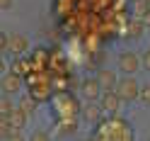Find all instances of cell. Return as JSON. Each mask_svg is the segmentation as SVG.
<instances>
[{"instance_id":"6da1fadb","label":"cell","mask_w":150,"mask_h":141,"mask_svg":"<svg viewBox=\"0 0 150 141\" xmlns=\"http://www.w3.org/2000/svg\"><path fill=\"white\" fill-rule=\"evenodd\" d=\"M116 95L121 97V102H133L138 100V92H140V83L133 76H126V78H119L116 83Z\"/></svg>"},{"instance_id":"7a4b0ae2","label":"cell","mask_w":150,"mask_h":141,"mask_svg":"<svg viewBox=\"0 0 150 141\" xmlns=\"http://www.w3.org/2000/svg\"><path fill=\"white\" fill-rule=\"evenodd\" d=\"M116 68L121 73H126V76H133L136 71L143 68V66H140V56L136 51H121L119 59H116Z\"/></svg>"},{"instance_id":"3957f363","label":"cell","mask_w":150,"mask_h":141,"mask_svg":"<svg viewBox=\"0 0 150 141\" xmlns=\"http://www.w3.org/2000/svg\"><path fill=\"white\" fill-rule=\"evenodd\" d=\"M102 115H104V110H102V105L97 100H85V105L80 107V117H82V122H87V124H99Z\"/></svg>"},{"instance_id":"277c9868","label":"cell","mask_w":150,"mask_h":141,"mask_svg":"<svg viewBox=\"0 0 150 141\" xmlns=\"http://www.w3.org/2000/svg\"><path fill=\"white\" fill-rule=\"evenodd\" d=\"M0 90L5 92V95H15V92H20L22 90V76L20 73H15V71H10V73H3V76H0Z\"/></svg>"},{"instance_id":"5b68a950","label":"cell","mask_w":150,"mask_h":141,"mask_svg":"<svg viewBox=\"0 0 150 141\" xmlns=\"http://www.w3.org/2000/svg\"><path fill=\"white\" fill-rule=\"evenodd\" d=\"M27 49H29V39H27V34H22V32L7 34V51H10L12 56H22Z\"/></svg>"},{"instance_id":"8992f818","label":"cell","mask_w":150,"mask_h":141,"mask_svg":"<svg viewBox=\"0 0 150 141\" xmlns=\"http://www.w3.org/2000/svg\"><path fill=\"white\" fill-rule=\"evenodd\" d=\"M99 105L104 112H109V115H116V112L121 110V97L116 95V90H102V95H99Z\"/></svg>"},{"instance_id":"52a82bcc","label":"cell","mask_w":150,"mask_h":141,"mask_svg":"<svg viewBox=\"0 0 150 141\" xmlns=\"http://www.w3.org/2000/svg\"><path fill=\"white\" fill-rule=\"evenodd\" d=\"M80 95L85 97V100H99V95H102L99 80L97 78H85V80L80 83Z\"/></svg>"},{"instance_id":"ba28073f","label":"cell","mask_w":150,"mask_h":141,"mask_svg":"<svg viewBox=\"0 0 150 141\" xmlns=\"http://www.w3.org/2000/svg\"><path fill=\"white\" fill-rule=\"evenodd\" d=\"M97 80H99L102 90H114L116 83H119V76H116L111 68H102V71L97 73Z\"/></svg>"},{"instance_id":"9c48e42d","label":"cell","mask_w":150,"mask_h":141,"mask_svg":"<svg viewBox=\"0 0 150 141\" xmlns=\"http://www.w3.org/2000/svg\"><path fill=\"white\" fill-rule=\"evenodd\" d=\"M27 119H29V115H27V112H24L20 105H17V107L10 112V122H12L15 129H24V127H27Z\"/></svg>"},{"instance_id":"30bf717a","label":"cell","mask_w":150,"mask_h":141,"mask_svg":"<svg viewBox=\"0 0 150 141\" xmlns=\"http://www.w3.org/2000/svg\"><path fill=\"white\" fill-rule=\"evenodd\" d=\"M143 29H145L143 20H140V17H136V20H133V22L128 24V37H131V39H138V37L143 34Z\"/></svg>"},{"instance_id":"8fae6325","label":"cell","mask_w":150,"mask_h":141,"mask_svg":"<svg viewBox=\"0 0 150 141\" xmlns=\"http://www.w3.org/2000/svg\"><path fill=\"white\" fill-rule=\"evenodd\" d=\"M15 110V102L10 100V95H0V115H5V117H10V112Z\"/></svg>"},{"instance_id":"7c38bea8","label":"cell","mask_w":150,"mask_h":141,"mask_svg":"<svg viewBox=\"0 0 150 141\" xmlns=\"http://www.w3.org/2000/svg\"><path fill=\"white\" fill-rule=\"evenodd\" d=\"M36 105H39V100H36L34 95H32V97H24V100L20 102V107L27 112V115H34V112H36Z\"/></svg>"},{"instance_id":"4fadbf2b","label":"cell","mask_w":150,"mask_h":141,"mask_svg":"<svg viewBox=\"0 0 150 141\" xmlns=\"http://www.w3.org/2000/svg\"><path fill=\"white\" fill-rule=\"evenodd\" d=\"M12 129H15V127H12L10 117L0 115V136H3V139H7V136H10V131H12Z\"/></svg>"},{"instance_id":"5bb4252c","label":"cell","mask_w":150,"mask_h":141,"mask_svg":"<svg viewBox=\"0 0 150 141\" xmlns=\"http://www.w3.org/2000/svg\"><path fill=\"white\" fill-rule=\"evenodd\" d=\"M75 122H65V124H61V129H58V136H70V134H75Z\"/></svg>"},{"instance_id":"9a60e30c","label":"cell","mask_w":150,"mask_h":141,"mask_svg":"<svg viewBox=\"0 0 150 141\" xmlns=\"http://www.w3.org/2000/svg\"><path fill=\"white\" fill-rule=\"evenodd\" d=\"M138 100L143 102V105H148V107H150V83H148V85H140V92H138Z\"/></svg>"},{"instance_id":"2e32d148","label":"cell","mask_w":150,"mask_h":141,"mask_svg":"<svg viewBox=\"0 0 150 141\" xmlns=\"http://www.w3.org/2000/svg\"><path fill=\"white\" fill-rule=\"evenodd\" d=\"M12 71L20 73V76H24V73H27V63L24 61H12Z\"/></svg>"},{"instance_id":"e0dca14e","label":"cell","mask_w":150,"mask_h":141,"mask_svg":"<svg viewBox=\"0 0 150 141\" xmlns=\"http://www.w3.org/2000/svg\"><path fill=\"white\" fill-rule=\"evenodd\" d=\"M140 66H143L145 71H150V49L143 51V56H140Z\"/></svg>"},{"instance_id":"ac0fdd59","label":"cell","mask_w":150,"mask_h":141,"mask_svg":"<svg viewBox=\"0 0 150 141\" xmlns=\"http://www.w3.org/2000/svg\"><path fill=\"white\" fill-rule=\"evenodd\" d=\"M7 51V34L0 29V54H5Z\"/></svg>"},{"instance_id":"d6986e66","label":"cell","mask_w":150,"mask_h":141,"mask_svg":"<svg viewBox=\"0 0 150 141\" xmlns=\"http://www.w3.org/2000/svg\"><path fill=\"white\" fill-rule=\"evenodd\" d=\"M15 5V0H0V10H10Z\"/></svg>"},{"instance_id":"ffe728a7","label":"cell","mask_w":150,"mask_h":141,"mask_svg":"<svg viewBox=\"0 0 150 141\" xmlns=\"http://www.w3.org/2000/svg\"><path fill=\"white\" fill-rule=\"evenodd\" d=\"M32 139H49V134H46V131H34Z\"/></svg>"},{"instance_id":"44dd1931","label":"cell","mask_w":150,"mask_h":141,"mask_svg":"<svg viewBox=\"0 0 150 141\" xmlns=\"http://www.w3.org/2000/svg\"><path fill=\"white\" fill-rule=\"evenodd\" d=\"M5 68H7V63H5V59H3V54H0V76L5 73Z\"/></svg>"},{"instance_id":"7402d4cb","label":"cell","mask_w":150,"mask_h":141,"mask_svg":"<svg viewBox=\"0 0 150 141\" xmlns=\"http://www.w3.org/2000/svg\"><path fill=\"white\" fill-rule=\"evenodd\" d=\"M140 20H143V24H145V27H150V10H148L143 17H140Z\"/></svg>"}]
</instances>
